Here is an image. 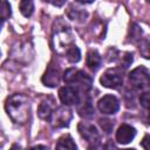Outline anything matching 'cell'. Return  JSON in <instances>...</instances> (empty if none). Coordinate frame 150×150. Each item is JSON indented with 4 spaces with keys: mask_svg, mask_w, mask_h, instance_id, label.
Returning <instances> with one entry per match:
<instances>
[{
    "mask_svg": "<svg viewBox=\"0 0 150 150\" xmlns=\"http://www.w3.org/2000/svg\"><path fill=\"white\" fill-rule=\"evenodd\" d=\"M63 81L67 84L73 86L83 93H87L88 90H90L93 86V79L83 70L75 69V68H69L63 73Z\"/></svg>",
    "mask_w": 150,
    "mask_h": 150,
    "instance_id": "cell-3",
    "label": "cell"
},
{
    "mask_svg": "<svg viewBox=\"0 0 150 150\" xmlns=\"http://www.w3.org/2000/svg\"><path fill=\"white\" fill-rule=\"evenodd\" d=\"M71 118H73V112L68 107H59L53 110L48 122L54 128H64L69 125Z\"/></svg>",
    "mask_w": 150,
    "mask_h": 150,
    "instance_id": "cell-7",
    "label": "cell"
},
{
    "mask_svg": "<svg viewBox=\"0 0 150 150\" xmlns=\"http://www.w3.org/2000/svg\"><path fill=\"white\" fill-rule=\"evenodd\" d=\"M77 2H80V4H91V2H94L95 0H76Z\"/></svg>",
    "mask_w": 150,
    "mask_h": 150,
    "instance_id": "cell-26",
    "label": "cell"
},
{
    "mask_svg": "<svg viewBox=\"0 0 150 150\" xmlns=\"http://www.w3.org/2000/svg\"><path fill=\"white\" fill-rule=\"evenodd\" d=\"M130 40L132 41V42H136V41H139L142 38V29L136 25V23H134V25H131V27H130Z\"/></svg>",
    "mask_w": 150,
    "mask_h": 150,
    "instance_id": "cell-20",
    "label": "cell"
},
{
    "mask_svg": "<svg viewBox=\"0 0 150 150\" xmlns=\"http://www.w3.org/2000/svg\"><path fill=\"white\" fill-rule=\"evenodd\" d=\"M5 109L11 120L16 124H25L30 116V102L25 94H13L5 103Z\"/></svg>",
    "mask_w": 150,
    "mask_h": 150,
    "instance_id": "cell-1",
    "label": "cell"
},
{
    "mask_svg": "<svg viewBox=\"0 0 150 150\" xmlns=\"http://www.w3.org/2000/svg\"><path fill=\"white\" fill-rule=\"evenodd\" d=\"M146 1H150V0H146Z\"/></svg>",
    "mask_w": 150,
    "mask_h": 150,
    "instance_id": "cell-29",
    "label": "cell"
},
{
    "mask_svg": "<svg viewBox=\"0 0 150 150\" xmlns=\"http://www.w3.org/2000/svg\"><path fill=\"white\" fill-rule=\"evenodd\" d=\"M33 148H34V149H36V148H42V149H47V146H46V145H34Z\"/></svg>",
    "mask_w": 150,
    "mask_h": 150,
    "instance_id": "cell-27",
    "label": "cell"
},
{
    "mask_svg": "<svg viewBox=\"0 0 150 150\" xmlns=\"http://www.w3.org/2000/svg\"><path fill=\"white\" fill-rule=\"evenodd\" d=\"M97 108L102 114L114 115L120 109V102L117 97L114 95H104L97 102Z\"/></svg>",
    "mask_w": 150,
    "mask_h": 150,
    "instance_id": "cell-9",
    "label": "cell"
},
{
    "mask_svg": "<svg viewBox=\"0 0 150 150\" xmlns=\"http://www.w3.org/2000/svg\"><path fill=\"white\" fill-rule=\"evenodd\" d=\"M12 14V9H11V5L7 0H0V18L2 20H7L9 19Z\"/></svg>",
    "mask_w": 150,
    "mask_h": 150,
    "instance_id": "cell-19",
    "label": "cell"
},
{
    "mask_svg": "<svg viewBox=\"0 0 150 150\" xmlns=\"http://www.w3.org/2000/svg\"><path fill=\"white\" fill-rule=\"evenodd\" d=\"M86 62H87V66H88V68H89L90 70L96 71V70L101 67L102 59H101V55L98 54L97 50H89V52L87 53Z\"/></svg>",
    "mask_w": 150,
    "mask_h": 150,
    "instance_id": "cell-13",
    "label": "cell"
},
{
    "mask_svg": "<svg viewBox=\"0 0 150 150\" xmlns=\"http://www.w3.org/2000/svg\"><path fill=\"white\" fill-rule=\"evenodd\" d=\"M56 149H69V150H76V144L73 141L70 135H63L59 138L56 145Z\"/></svg>",
    "mask_w": 150,
    "mask_h": 150,
    "instance_id": "cell-16",
    "label": "cell"
},
{
    "mask_svg": "<svg viewBox=\"0 0 150 150\" xmlns=\"http://www.w3.org/2000/svg\"><path fill=\"white\" fill-rule=\"evenodd\" d=\"M46 2H48V4H52L53 6H56V7H61V6H63L64 5V2L67 1V0H45Z\"/></svg>",
    "mask_w": 150,
    "mask_h": 150,
    "instance_id": "cell-24",
    "label": "cell"
},
{
    "mask_svg": "<svg viewBox=\"0 0 150 150\" xmlns=\"http://www.w3.org/2000/svg\"><path fill=\"white\" fill-rule=\"evenodd\" d=\"M20 12L23 16L29 18L34 12V2L33 0H21L20 1Z\"/></svg>",
    "mask_w": 150,
    "mask_h": 150,
    "instance_id": "cell-17",
    "label": "cell"
},
{
    "mask_svg": "<svg viewBox=\"0 0 150 150\" xmlns=\"http://www.w3.org/2000/svg\"><path fill=\"white\" fill-rule=\"evenodd\" d=\"M98 123H100L101 128L105 131V134H110L112 131V128H114V122L112 121H110L108 118H101L98 121Z\"/></svg>",
    "mask_w": 150,
    "mask_h": 150,
    "instance_id": "cell-21",
    "label": "cell"
},
{
    "mask_svg": "<svg viewBox=\"0 0 150 150\" xmlns=\"http://www.w3.org/2000/svg\"><path fill=\"white\" fill-rule=\"evenodd\" d=\"M59 97L64 105H73L80 102V90L73 86H66L60 88Z\"/></svg>",
    "mask_w": 150,
    "mask_h": 150,
    "instance_id": "cell-10",
    "label": "cell"
},
{
    "mask_svg": "<svg viewBox=\"0 0 150 150\" xmlns=\"http://www.w3.org/2000/svg\"><path fill=\"white\" fill-rule=\"evenodd\" d=\"M53 110H54L53 101L49 102L48 100H45V101H42L40 103V105L38 108V115H39L40 118H42V120H45V121L48 122L49 118H50V115H52Z\"/></svg>",
    "mask_w": 150,
    "mask_h": 150,
    "instance_id": "cell-14",
    "label": "cell"
},
{
    "mask_svg": "<svg viewBox=\"0 0 150 150\" xmlns=\"http://www.w3.org/2000/svg\"><path fill=\"white\" fill-rule=\"evenodd\" d=\"M139 102H141V104H142V107H143V108H145V109H148V108H149V103H150V95H149V93H148V91H145V93H143V94L141 95V97H139Z\"/></svg>",
    "mask_w": 150,
    "mask_h": 150,
    "instance_id": "cell-22",
    "label": "cell"
},
{
    "mask_svg": "<svg viewBox=\"0 0 150 150\" xmlns=\"http://www.w3.org/2000/svg\"><path fill=\"white\" fill-rule=\"evenodd\" d=\"M148 139H149V135H145V136H144V138H143V141L141 142V145H142L144 149H146V150L149 149V145L146 144V143H148Z\"/></svg>",
    "mask_w": 150,
    "mask_h": 150,
    "instance_id": "cell-25",
    "label": "cell"
},
{
    "mask_svg": "<svg viewBox=\"0 0 150 150\" xmlns=\"http://www.w3.org/2000/svg\"><path fill=\"white\" fill-rule=\"evenodd\" d=\"M60 79H61V71H60V67L54 63L50 62L45 71V74L42 75V83L46 87H50V88H55L59 86L60 83Z\"/></svg>",
    "mask_w": 150,
    "mask_h": 150,
    "instance_id": "cell-8",
    "label": "cell"
},
{
    "mask_svg": "<svg viewBox=\"0 0 150 150\" xmlns=\"http://www.w3.org/2000/svg\"><path fill=\"white\" fill-rule=\"evenodd\" d=\"M67 15H68L69 19H71V20H74V21L83 22V21L87 19L88 13H87L86 11L81 9V8H76V7L74 8L73 6H70L69 9L67 11Z\"/></svg>",
    "mask_w": 150,
    "mask_h": 150,
    "instance_id": "cell-15",
    "label": "cell"
},
{
    "mask_svg": "<svg viewBox=\"0 0 150 150\" xmlns=\"http://www.w3.org/2000/svg\"><path fill=\"white\" fill-rule=\"evenodd\" d=\"M77 130L83 139L87 141V143L90 146H97L101 143V135L97 131L96 127L94 124L87 123V122H80L77 124Z\"/></svg>",
    "mask_w": 150,
    "mask_h": 150,
    "instance_id": "cell-5",
    "label": "cell"
},
{
    "mask_svg": "<svg viewBox=\"0 0 150 150\" xmlns=\"http://www.w3.org/2000/svg\"><path fill=\"white\" fill-rule=\"evenodd\" d=\"M129 81H130L131 86L135 87L136 89H139V90L146 89L150 84L149 70L143 66L135 68L129 74Z\"/></svg>",
    "mask_w": 150,
    "mask_h": 150,
    "instance_id": "cell-6",
    "label": "cell"
},
{
    "mask_svg": "<svg viewBox=\"0 0 150 150\" xmlns=\"http://www.w3.org/2000/svg\"><path fill=\"white\" fill-rule=\"evenodd\" d=\"M135 136H136V129L127 123H123L122 125H120V128L116 131V141L120 144L130 143Z\"/></svg>",
    "mask_w": 150,
    "mask_h": 150,
    "instance_id": "cell-11",
    "label": "cell"
},
{
    "mask_svg": "<svg viewBox=\"0 0 150 150\" xmlns=\"http://www.w3.org/2000/svg\"><path fill=\"white\" fill-rule=\"evenodd\" d=\"M2 21H4V20L0 18V29H1V26H2Z\"/></svg>",
    "mask_w": 150,
    "mask_h": 150,
    "instance_id": "cell-28",
    "label": "cell"
},
{
    "mask_svg": "<svg viewBox=\"0 0 150 150\" xmlns=\"http://www.w3.org/2000/svg\"><path fill=\"white\" fill-rule=\"evenodd\" d=\"M74 45V38L70 28L59 18L53 25L52 48L59 55H66L68 49Z\"/></svg>",
    "mask_w": 150,
    "mask_h": 150,
    "instance_id": "cell-2",
    "label": "cell"
},
{
    "mask_svg": "<svg viewBox=\"0 0 150 150\" xmlns=\"http://www.w3.org/2000/svg\"><path fill=\"white\" fill-rule=\"evenodd\" d=\"M132 62V54L131 53H125V56H123L122 59V64L123 68H128Z\"/></svg>",
    "mask_w": 150,
    "mask_h": 150,
    "instance_id": "cell-23",
    "label": "cell"
},
{
    "mask_svg": "<svg viewBox=\"0 0 150 150\" xmlns=\"http://www.w3.org/2000/svg\"><path fill=\"white\" fill-rule=\"evenodd\" d=\"M100 82L103 87L110 89H117L123 84V70L121 68H109L101 76Z\"/></svg>",
    "mask_w": 150,
    "mask_h": 150,
    "instance_id": "cell-4",
    "label": "cell"
},
{
    "mask_svg": "<svg viewBox=\"0 0 150 150\" xmlns=\"http://www.w3.org/2000/svg\"><path fill=\"white\" fill-rule=\"evenodd\" d=\"M66 56H67V59H68L69 62L76 63V62H79L80 59H81V52H80L79 47H76L75 45H73V46L68 49V52L66 53Z\"/></svg>",
    "mask_w": 150,
    "mask_h": 150,
    "instance_id": "cell-18",
    "label": "cell"
},
{
    "mask_svg": "<svg viewBox=\"0 0 150 150\" xmlns=\"http://www.w3.org/2000/svg\"><path fill=\"white\" fill-rule=\"evenodd\" d=\"M77 105V112L81 117H84V118H89L94 115V107H93V103H91V98L89 96L84 97V100L76 104Z\"/></svg>",
    "mask_w": 150,
    "mask_h": 150,
    "instance_id": "cell-12",
    "label": "cell"
}]
</instances>
